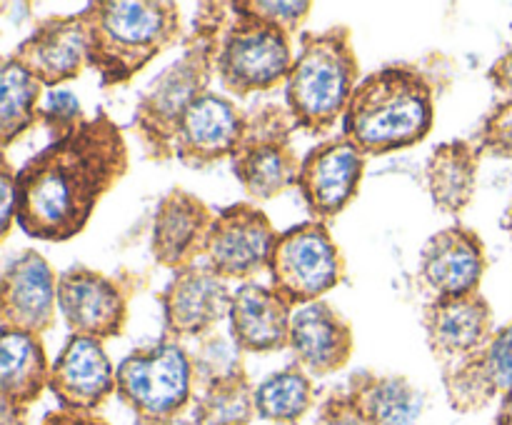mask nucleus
I'll return each instance as SVG.
<instances>
[{
    "label": "nucleus",
    "mask_w": 512,
    "mask_h": 425,
    "mask_svg": "<svg viewBox=\"0 0 512 425\" xmlns=\"http://www.w3.org/2000/svg\"><path fill=\"white\" fill-rule=\"evenodd\" d=\"M0 195H3V205H0V238H8L10 228L18 215V170H13L8 158H3V170H0Z\"/></svg>",
    "instance_id": "obj_34"
},
{
    "label": "nucleus",
    "mask_w": 512,
    "mask_h": 425,
    "mask_svg": "<svg viewBox=\"0 0 512 425\" xmlns=\"http://www.w3.org/2000/svg\"><path fill=\"white\" fill-rule=\"evenodd\" d=\"M508 228H510V233H512V210H510V215H508Z\"/></svg>",
    "instance_id": "obj_41"
},
{
    "label": "nucleus",
    "mask_w": 512,
    "mask_h": 425,
    "mask_svg": "<svg viewBox=\"0 0 512 425\" xmlns=\"http://www.w3.org/2000/svg\"><path fill=\"white\" fill-rule=\"evenodd\" d=\"M10 55L48 90L75 80L85 68H90L88 28L83 15L43 18Z\"/></svg>",
    "instance_id": "obj_16"
},
{
    "label": "nucleus",
    "mask_w": 512,
    "mask_h": 425,
    "mask_svg": "<svg viewBox=\"0 0 512 425\" xmlns=\"http://www.w3.org/2000/svg\"><path fill=\"white\" fill-rule=\"evenodd\" d=\"M475 148L493 158H512V98L495 105L485 115L480 133L475 135Z\"/></svg>",
    "instance_id": "obj_32"
},
{
    "label": "nucleus",
    "mask_w": 512,
    "mask_h": 425,
    "mask_svg": "<svg viewBox=\"0 0 512 425\" xmlns=\"http://www.w3.org/2000/svg\"><path fill=\"white\" fill-rule=\"evenodd\" d=\"M48 388L60 408L93 413L118 393V368H113L100 340L70 335L50 365Z\"/></svg>",
    "instance_id": "obj_18"
},
{
    "label": "nucleus",
    "mask_w": 512,
    "mask_h": 425,
    "mask_svg": "<svg viewBox=\"0 0 512 425\" xmlns=\"http://www.w3.org/2000/svg\"><path fill=\"white\" fill-rule=\"evenodd\" d=\"M488 78L495 88L503 90V93H508L512 98V50L505 53L503 58L495 60L493 68L488 70Z\"/></svg>",
    "instance_id": "obj_37"
},
{
    "label": "nucleus",
    "mask_w": 512,
    "mask_h": 425,
    "mask_svg": "<svg viewBox=\"0 0 512 425\" xmlns=\"http://www.w3.org/2000/svg\"><path fill=\"white\" fill-rule=\"evenodd\" d=\"M45 88L13 55L0 68V145L8 150L20 135L40 123Z\"/></svg>",
    "instance_id": "obj_27"
},
{
    "label": "nucleus",
    "mask_w": 512,
    "mask_h": 425,
    "mask_svg": "<svg viewBox=\"0 0 512 425\" xmlns=\"http://www.w3.org/2000/svg\"><path fill=\"white\" fill-rule=\"evenodd\" d=\"M128 165L123 130L100 110L78 130L50 140L18 170L15 223L28 238L45 243L75 238Z\"/></svg>",
    "instance_id": "obj_1"
},
{
    "label": "nucleus",
    "mask_w": 512,
    "mask_h": 425,
    "mask_svg": "<svg viewBox=\"0 0 512 425\" xmlns=\"http://www.w3.org/2000/svg\"><path fill=\"white\" fill-rule=\"evenodd\" d=\"M293 130L288 105L265 103L248 113L243 143L230 163L235 180L253 200H273L298 183L303 160L290 143Z\"/></svg>",
    "instance_id": "obj_9"
},
{
    "label": "nucleus",
    "mask_w": 512,
    "mask_h": 425,
    "mask_svg": "<svg viewBox=\"0 0 512 425\" xmlns=\"http://www.w3.org/2000/svg\"><path fill=\"white\" fill-rule=\"evenodd\" d=\"M243 350L235 345L233 338H225L220 333H208L205 338H200L198 350L193 358V373L195 383H200L203 388H208L215 380L230 378L235 373H243V358H240Z\"/></svg>",
    "instance_id": "obj_30"
},
{
    "label": "nucleus",
    "mask_w": 512,
    "mask_h": 425,
    "mask_svg": "<svg viewBox=\"0 0 512 425\" xmlns=\"http://www.w3.org/2000/svg\"><path fill=\"white\" fill-rule=\"evenodd\" d=\"M448 400L460 413L485 408L498 395L512 393V323L460 363L443 368Z\"/></svg>",
    "instance_id": "obj_21"
},
{
    "label": "nucleus",
    "mask_w": 512,
    "mask_h": 425,
    "mask_svg": "<svg viewBox=\"0 0 512 425\" xmlns=\"http://www.w3.org/2000/svg\"><path fill=\"white\" fill-rule=\"evenodd\" d=\"M310 405H313V380L300 365L275 370L255 388V410L260 418L273 423H298Z\"/></svg>",
    "instance_id": "obj_28"
},
{
    "label": "nucleus",
    "mask_w": 512,
    "mask_h": 425,
    "mask_svg": "<svg viewBox=\"0 0 512 425\" xmlns=\"http://www.w3.org/2000/svg\"><path fill=\"white\" fill-rule=\"evenodd\" d=\"M498 425H512V393L505 395L503 408H500L498 415Z\"/></svg>",
    "instance_id": "obj_39"
},
{
    "label": "nucleus",
    "mask_w": 512,
    "mask_h": 425,
    "mask_svg": "<svg viewBox=\"0 0 512 425\" xmlns=\"http://www.w3.org/2000/svg\"><path fill=\"white\" fill-rule=\"evenodd\" d=\"M230 338L243 353H275L290 345L293 308L270 285L243 283L230 305Z\"/></svg>",
    "instance_id": "obj_23"
},
{
    "label": "nucleus",
    "mask_w": 512,
    "mask_h": 425,
    "mask_svg": "<svg viewBox=\"0 0 512 425\" xmlns=\"http://www.w3.org/2000/svg\"><path fill=\"white\" fill-rule=\"evenodd\" d=\"M3 425H25V410L3 403Z\"/></svg>",
    "instance_id": "obj_38"
},
{
    "label": "nucleus",
    "mask_w": 512,
    "mask_h": 425,
    "mask_svg": "<svg viewBox=\"0 0 512 425\" xmlns=\"http://www.w3.org/2000/svg\"><path fill=\"white\" fill-rule=\"evenodd\" d=\"M240 3L258 18L283 28L288 35L298 33L313 10V3L308 0H240Z\"/></svg>",
    "instance_id": "obj_33"
},
{
    "label": "nucleus",
    "mask_w": 512,
    "mask_h": 425,
    "mask_svg": "<svg viewBox=\"0 0 512 425\" xmlns=\"http://www.w3.org/2000/svg\"><path fill=\"white\" fill-rule=\"evenodd\" d=\"M348 398L370 425H413L425 408V393L405 375H378L373 370L350 375Z\"/></svg>",
    "instance_id": "obj_24"
},
{
    "label": "nucleus",
    "mask_w": 512,
    "mask_h": 425,
    "mask_svg": "<svg viewBox=\"0 0 512 425\" xmlns=\"http://www.w3.org/2000/svg\"><path fill=\"white\" fill-rule=\"evenodd\" d=\"M50 383V365L40 335L0 328V393L3 403L28 410Z\"/></svg>",
    "instance_id": "obj_25"
},
{
    "label": "nucleus",
    "mask_w": 512,
    "mask_h": 425,
    "mask_svg": "<svg viewBox=\"0 0 512 425\" xmlns=\"http://www.w3.org/2000/svg\"><path fill=\"white\" fill-rule=\"evenodd\" d=\"M163 305L165 338L188 340L205 338L215 325L230 315L233 293L228 280L220 278L205 263L178 270L158 295Z\"/></svg>",
    "instance_id": "obj_13"
},
{
    "label": "nucleus",
    "mask_w": 512,
    "mask_h": 425,
    "mask_svg": "<svg viewBox=\"0 0 512 425\" xmlns=\"http://www.w3.org/2000/svg\"><path fill=\"white\" fill-rule=\"evenodd\" d=\"M365 160L368 155L360 153L343 135L323 140L305 153L295 188L303 195L313 220L328 225L358 198Z\"/></svg>",
    "instance_id": "obj_12"
},
{
    "label": "nucleus",
    "mask_w": 512,
    "mask_h": 425,
    "mask_svg": "<svg viewBox=\"0 0 512 425\" xmlns=\"http://www.w3.org/2000/svg\"><path fill=\"white\" fill-rule=\"evenodd\" d=\"M135 425H193V423H188V420H183L178 415V418H168V420H145V418H138V420H135Z\"/></svg>",
    "instance_id": "obj_40"
},
{
    "label": "nucleus",
    "mask_w": 512,
    "mask_h": 425,
    "mask_svg": "<svg viewBox=\"0 0 512 425\" xmlns=\"http://www.w3.org/2000/svg\"><path fill=\"white\" fill-rule=\"evenodd\" d=\"M193 358L183 343L158 340L138 348L118 365V395L138 418H178L193 395Z\"/></svg>",
    "instance_id": "obj_8"
},
{
    "label": "nucleus",
    "mask_w": 512,
    "mask_h": 425,
    "mask_svg": "<svg viewBox=\"0 0 512 425\" xmlns=\"http://www.w3.org/2000/svg\"><path fill=\"white\" fill-rule=\"evenodd\" d=\"M255 413V388L243 370L203 388L195 405V425H250Z\"/></svg>",
    "instance_id": "obj_29"
},
{
    "label": "nucleus",
    "mask_w": 512,
    "mask_h": 425,
    "mask_svg": "<svg viewBox=\"0 0 512 425\" xmlns=\"http://www.w3.org/2000/svg\"><path fill=\"white\" fill-rule=\"evenodd\" d=\"M55 313H58V275L53 265L38 250H20L3 270L0 328L43 335L55 325Z\"/></svg>",
    "instance_id": "obj_14"
},
{
    "label": "nucleus",
    "mask_w": 512,
    "mask_h": 425,
    "mask_svg": "<svg viewBox=\"0 0 512 425\" xmlns=\"http://www.w3.org/2000/svg\"><path fill=\"white\" fill-rule=\"evenodd\" d=\"M130 293L120 280L100 270L73 265L58 275V310L70 335L108 340L123 335L128 325Z\"/></svg>",
    "instance_id": "obj_11"
},
{
    "label": "nucleus",
    "mask_w": 512,
    "mask_h": 425,
    "mask_svg": "<svg viewBox=\"0 0 512 425\" xmlns=\"http://www.w3.org/2000/svg\"><path fill=\"white\" fill-rule=\"evenodd\" d=\"M480 150L470 140L435 145L425 163V185L433 205L445 215H460L478 188Z\"/></svg>",
    "instance_id": "obj_26"
},
{
    "label": "nucleus",
    "mask_w": 512,
    "mask_h": 425,
    "mask_svg": "<svg viewBox=\"0 0 512 425\" xmlns=\"http://www.w3.org/2000/svg\"><path fill=\"white\" fill-rule=\"evenodd\" d=\"M353 328L348 318L325 300L310 303L293 313L290 345L300 368L315 378L338 373L353 355Z\"/></svg>",
    "instance_id": "obj_22"
},
{
    "label": "nucleus",
    "mask_w": 512,
    "mask_h": 425,
    "mask_svg": "<svg viewBox=\"0 0 512 425\" xmlns=\"http://www.w3.org/2000/svg\"><path fill=\"white\" fill-rule=\"evenodd\" d=\"M360 83V63L348 25L300 35V53L285 80V105L295 128L325 135L343 118Z\"/></svg>",
    "instance_id": "obj_5"
},
{
    "label": "nucleus",
    "mask_w": 512,
    "mask_h": 425,
    "mask_svg": "<svg viewBox=\"0 0 512 425\" xmlns=\"http://www.w3.org/2000/svg\"><path fill=\"white\" fill-rule=\"evenodd\" d=\"M40 425H110L108 420L100 418V415L88 413V410H53L43 418Z\"/></svg>",
    "instance_id": "obj_36"
},
{
    "label": "nucleus",
    "mask_w": 512,
    "mask_h": 425,
    "mask_svg": "<svg viewBox=\"0 0 512 425\" xmlns=\"http://www.w3.org/2000/svg\"><path fill=\"white\" fill-rule=\"evenodd\" d=\"M85 120L88 118L83 115V105L70 90L55 88L45 93L40 105V125L53 135V140L78 130Z\"/></svg>",
    "instance_id": "obj_31"
},
{
    "label": "nucleus",
    "mask_w": 512,
    "mask_h": 425,
    "mask_svg": "<svg viewBox=\"0 0 512 425\" xmlns=\"http://www.w3.org/2000/svg\"><path fill=\"white\" fill-rule=\"evenodd\" d=\"M293 63L290 35L283 28L258 18L243 3H230L215 53V73L225 93L235 98L268 93L288 80Z\"/></svg>",
    "instance_id": "obj_6"
},
{
    "label": "nucleus",
    "mask_w": 512,
    "mask_h": 425,
    "mask_svg": "<svg viewBox=\"0 0 512 425\" xmlns=\"http://www.w3.org/2000/svg\"><path fill=\"white\" fill-rule=\"evenodd\" d=\"M423 328L433 358L448 368L493 338V308L480 290L468 295H435L425 305Z\"/></svg>",
    "instance_id": "obj_17"
},
{
    "label": "nucleus",
    "mask_w": 512,
    "mask_h": 425,
    "mask_svg": "<svg viewBox=\"0 0 512 425\" xmlns=\"http://www.w3.org/2000/svg\"><path fill=\"white\" fill-rule=\"evenodd\" d=\"M215 213L185 188H173L160 198L153 218L150 250L155 263L168 270H183L205 255Z\"/></svg>",
    "instance_id": "obj_19"
},
{
    "label": "nucleus",
    "mask_w": 512,
    "mask_h": 425,
    "mask_svg": "<svg viewBox=\"0 0 512 425\" xmlns=\"http://www.w3.org/2000/svg\"><path fill=\"white\" fill-rule=\"evenodd\" d=\"M88 28V65L100 88L125 85L183 35V15L170 0H98L80 10Z\"/></svg>",
    "instance_id": "obj_4"
},
{
    "label": "nucleus",
    "mask_w": 512,
    "mask_h": 425,
    "mask_svg": "<svg viewBox=\"0 0 512 425\" xmlns=\"http://www.w3.org/2000/svg\"><path fill=\"white\" fill-rule=\"evenodd\" d=\"M313 425H370L350 403L348 393H335L320 408Z\"/></svg>",
    "instance_id": "obj_35"
},
{
    "label": "nucleus",
    "mask_w": 512,
    "mask_h": 425,
    "mask_svg": "<svg viewBox=\"0 0 512 425\" xmlns=\"http://www.w3.org/2000/svg\"><path fill=\"white\" fill-rule=\"evenodd\" d=\"M485 268V245L468 225L438 230L420 250V278L435 295L478 293Z\"/></svg>",
    "instance_id": "obj_20"
},
{
    "label": "nucleus",
    "mask_w": 512,
    "mask_h": 425,
    "mask_svg": "<svg viewBox=\"0 0 512 425\" xmlns=\"http://www.w3.org/2000/svg\"><path fill=\"white\" fill-rule=\"evenodd\" d=\"M278 240L268 215L253 203H233L218 210L205 243V265L223 280H248L268 270Z\"/></svg>",
    "instance_id": "obj_10"
},
{
    "label": "nucleus",
    "mask_w": 512,
    "mask_h": 425,
    "mask_svg": "<svg viewBox=\"0 0 512 425\" xmlns=\"http://www.w3.org/2000/svg\"><path fill=\"white\" fill-rule=\"evenodd\" d=\"M230 15V3L198 5L195 23L185 38V50L138 98L133 130L150 160L165 163L175 155V133L185 110L195 103L215 73L220 30Z\"/></svg>",
    "instance_id": "obj_2"
},
{
    "label": "nucleus",
    "mask_w": 512,
    "mask_h": 425,
    "mask_svg": "<svg viewBox=\"0 0 512 425\" xmlns=\"http://www.w3.org/2000/svg\"><path fill=\"white\" fill-rule=\"evenodd\" d=\"M433 88L413 65L365 75L343 115V138L363 155H388L423 143L433 130Z\"/></svg>",
    "instance_id": "obj_3"
},
{
    "label": "nucleus",
    "mask_w": 512,
    "mask_h": 425,
    "mask_svg": "<svg viewBox=\"0 0 512 425\" xmlns=\"http://www.w3.org/2000/svg\"><path fill=\"white\" fill-rule=\"evenodd\" d=\"M270 288L290 305L318 303L345 278V258L320 220H305L278 233L268 263Z\"/></svg>",
    "instance_id": "obj_7"
},
{
    "label": "nucleus",
    "mask_w": 512,
    "mask_h": 425,
    "mask_svg": "<svg viewBox=\"0 0 512 425\" xmlns=\"http://www.w3.org/2000/svg\"><path fill=\"white\" fill-rule=\"evenodd\" d=\"M248 125V113L228 95L208 90L180 118L175 133V158L188 168H208L233 158Z\"/></svg>",
    "instance_id": "obj_15"
}]
</instances>
